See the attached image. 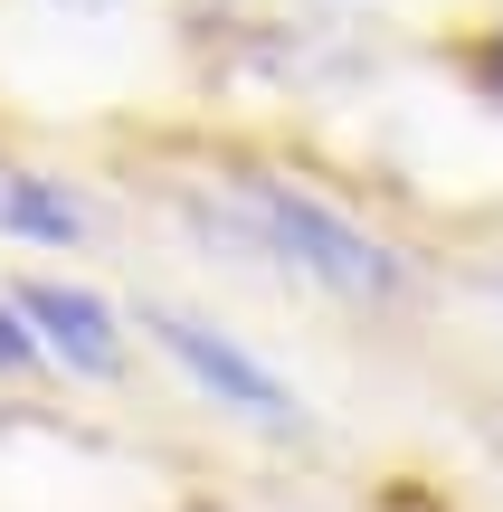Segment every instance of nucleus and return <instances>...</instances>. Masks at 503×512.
<instances>
[{"instance_id":"f257e3e1","label":"nucleus","mask_w":503,"mask_h":512,"mask_svg":"<svg viewBox=\"0 0 503 512\" xmlns=\"http://www.w3.org/2000/svg\"><path fill=\"white\" fill-rule=\"evenodd\" d=\"M228 228H238L257 256H276L285 275L342 294V304H390L399 294V256L380 247L361 219H342L333 200H314V190H295V181H247Z\"/></svg>"},{"instance_id":"f03ea898","label":"nucleus","mask_w":503,"mask_h":512,"mask_svg":"<svg viewBox=\"0 0 503 512\" xmlns=\"http://www.w3.org/2000/svg\"><path fill=\"white\" fill-rule=\"evenodd\" d=\"M143 332L181 361V380L200 389L209 408H228V418H247V427H266V437H304V399L276 380V370L257 361V351H238L228 332H209L200 313H181V304H143Z\"/></svg>"},{"instance_id":"7ed1b4c3","label":"nucleus","mask_w":503,"mask_h":512,"mask_svg":"<svg viewBox=\"0 0 503 512\" xmlns=\"http://www.w3.org/2000/svg\"><path fill=\"white\" fill-rule=\"evenodd\" d=\"M10 304L29 313L38 351H48L57 370H76V380H114V370H124V332H114V313L95 304L86 285H57V275H29V285H10Z\"/></svg>"},{"instance_id":"20e7f679","label":"nucleus","mask_w":503,"mask_h":512,"mask_svg":"<svg viewBox=\"0 0 503 512\" xmlns=\"http://www.w3.org/2000/svg\"><path fill=\"white\" fill-rule=\"evenodd\" d=\"M0 238L29 247H76L86 238V209H76L67 181H38V171H0Z\"/></svg>"},{"instance_id":"39448f33","label":"nucleus","mask_w":503,"mask_h":512,"mask_svg":"<svg viewBox=\"0 0 503 512\" xmlns=\"http://www.w3.org/2000/svg\"><path fill=\"white\" fill-rule=\"evenodd\" d=\"M19 370H48V351H38V332H29V313L0 294V380H19Z\"/></svg>"},{"instance_id":"423d86ee","label":"nucleus","mask_w":503,"mask_h":512,"mask_svg":"<svg viewBox=\"0 0 503 512\" xmlns=\"http://www.w3.org/2000/svg\"><path fill=\"white\" fill-rule=\"evenodd\" d=\"M494 86H503V29H494Z\"/></svg>"},{"instance_id":"0eeeda50","label":"nucleus","mask_w":503,"mask_h":512,"mask_svg":"<svg viewBox=\"0 0 503 512\" xmlns=\"http://www.w3.org/2000/svg\"><path fill=\"white\" fill-rule=\"evenodd\" d=\"M494 304H503V275H494Z\"/></svg>"}]
</instances>
